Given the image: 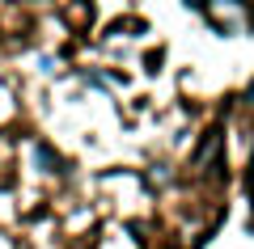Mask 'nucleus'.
<instances>
[{
  "label": "nucleus",
  "mask_w": 254,
  "mask_h": 249,
  "mask_svg": "<svg viewBox=\"0 0 254 249\" xmlns=\"http://www.w3.org/2000/svg\"><path fill=\"white\" fill-rule=\"evenodd\" d=\"M34 160L43 165L47 173H55V169H60V160H55V152H51V148H34Z\"/></svg>",
  "instance_id": "nucleus-1"
},
{
  "label": "nucleus",
  "mask_w": 254,
  "mask_h": 249,
  "mask_svg": "<svg viewBox=\"0 0 254 249\" xmlns=\"http://www.w3.org/2000/svg\"><path fill=\"white\" fill-rule=\"evenodd\" d=\"M250 195H254V156H250Z\"/></svg>",
  "instance_id": "nucleus-3"
},
{
  "label": "nucleus",
  "mask_w": 254,
  "mask_h": 249,
  "mask_svg": "<svg viewBox=\"0 0 254 249\" xmlns=\"http://www.w3.org/2000/svg\"><path fill=\"white\" fill-rule=\"evenodd\" d=\"M246 101H250V106H254V80H250V89H246Z\"/></svg>",
  "instance_id": "nucleus-2"
}]
</instances>
